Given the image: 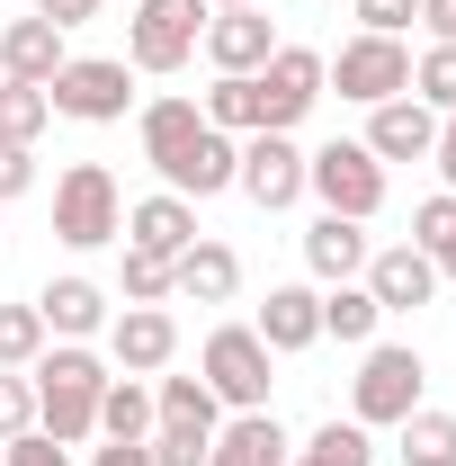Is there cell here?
Segmentation results:
<instances>
[{
    "label": "cell",
    "mask_w": 456,
    "mask_h": 466,
    "mask_svg": "<svg viewBox=\"0 0 456 466\" xmlns=\"http://www.w3.org/2000/svg\"><path fill=\"white\" fill-rule=\"evenodd\" d=\"M153 412H162V421H188V431H224V404H215L206 377H162V386H153Z\"/></svg>",
    "instance_id": "27"
},
{
    "label": "cell",
    "mask_w": 456,
    "mask_h": 466,
    "mask_svg": "<svg viewBox=\"0 0 456 466\" xmlns=\"http://www.w3.org/2000/svg\"><path fill=\"white\" fill-rule=\"evenodd\" d=\"M411 99H421V108H439V116L456 108V46H430V55L411 63Z\"/></svg>",
    "instance_id": "32"
},
{
    "label": "cell",
    "mask_w": 456,
    "mask_h": 466,
    "mask_svg": "<svg viewBox=\"0 0 456 466\" xmlns=\"http://www.w3.org/2000/svg\"><path fill=\"white\" fill-rule=\"evenodd\" d=\"M18 431H36V386H27V368H0V440H18Z\"/></svg>",
    "instance_id": "35"
},
{
    "label": "cell",
    "mask_w": 456,
    "mask_h": 466,
    "mask_svg": "<svg viewBox=\"0 0 456 466\" xmlns=\"http://www.w3.org/2000/svg\"><path fill=\"white\" fill-rule=\"evenodd\" d=\"M116 233H125V198H116L108 162H72V171L55 179V242L99 251V242H116Z\"/></svg>",
    "instance_id": "3"
},
{
    "label": "cell",
    "mask_w": 456,
    "mask_h": 466,
    "mask_svg": "<svg viewBox=\"0 0 456 466\" xmlns=\"http://www.w3.org/2000/svg\"><path fill=\"white\" fill-rule=\"evenodd\" d=\"M63 63H72V55H63V27H55V18L27 9V18L0 27V81H36V90H45Z\"/></svg>",
    "instance_id": "14"
},
{
    "label": "cell",
    "mask_w": 456,
    "mask_h": 466,
    "mask_svg": "<svg viewBox=\"0 0 456 466\" xmlns=\"http://www.w3.org/2000/svg\"><path fill=\"white\" fill-rule=\"evenodd\" d=\"M448 242H456V198L439 188V198H421V207H411V251H430V260H439Z\"/></svg>",
    "instance_id": "34"
},
{
    "label": "cell",
    "mask_w": 456,
    "mask_h": 466,
    "mask_svg": "<svg viewBox=\"0 0 456 466\" xmlns=\"http://www.w3.org/2000/svg\"><path fill=\"white\" fill-rule=\"evenodd\" d=\"M304 188L322 198V216L367 225V216L385 207V162H376L367 144H322V153H304Z\"/></svg>",
    "instance_id": "6"
},
{
    "label": "cell",
    "mask_w": 456,
    "mask_h": 466,
    "mask_svg": "<svg viewBox=\"0 0 456 466\" xmlns=\"http://www.w3.org/2000/svg\"><path fill=\"white\" fill-rule=\"evenodd\" d=\"M233 171H242V144L206 126V135L179 153L171 171H162V188H171V198H215V188H233Z\"/></svg>",
    "instance_id": "20"
},
{
    "label": "cell",
    "mask_w": 456,
    "mask_h": 466,
    "mask_svg": "<svg viewBox=\"0 0 456 466\" xmlns=\"http://www.w3.org/2000/svg\"><path fill=\"white\" fill-rule=\"evenodd\" d=\"M162 296H171V260H153V251L125 242V305H162Z\"/></svg>",
    "instance_id": "36"
},
{
    "label": "cell",
    "mask_w": 456,
    "mask_h": 466,
    "mask_svg": "<svg viewBox=\"0 0 456 466\" xmlns=\"http://www.w3.org/2000/svg\"><path fill=\"white\" fill-rule=\"evenodd\" d=\"M125 242L153 251V260H179V251L197 242V198H171V188H162V198H134V207H125Z\"/></svg>",
    "instance_id": "16"
},
{
    "label": "cell",
    "mask_w": 456,
    "mask_h": 466,
    "mask_svg": "<svg viewBox=\"0 0 456 466\" xmlns=\"http://www.w3.org/2000/svg\"><path fill=\"white\" fill-rule=\"evenodd\" d=\"M322 81H341V99H358V108H385V99H402L411 90V46L402 36H349L341 55L322 63Z\"/></svg>",
    "instance_id": "7"
},
{
    "label": "cell",
    "mask_w": 456,
    "mask_h": 466,
    "mask_svg": "<svg viewBox=\"0 0 456 466\" xmlns=\"http://www.w3.org/2000/svg\"><path fill=\"white\" fill-rule=\"evenodd\" d=\"M197 135H206L197 99H179V90H171V99H153V108H144V162H153V171H171Z\"/></svg>",
    "instance_id": "23"
},
{
    "label": "cell",
    "mask_w": 456,
    "mask_h": 466,
    "mask_svg": "<svg viewBox=\"0 0 456 466\" xmlns=\"http://www.w3.org/2000/svg\"><path fill=\"white\" fill-rule=\"evenodd\" d=\"M45 341H55V332H45L36 305H0V368H36Z\"/></svg>",
    "instance_id": "31"
},
{
    "label": "cell",
    "mask_w": 456,
    "mask_h": 466,
    "mask_svg": "<svg viewBox=\"0 0 456 466\" xmlns=\"http://www.w3.org/2000/svg\"><path fill=\"white\" fill-rule=\"evenodd\" d=\"M439 279H456V242H448V251H439Z\"/></svg>",
    "instance_id": "45"
},
{
    "label": "cell",
    "mask_w": 456,
    "mask_h": 466,
    "mask_svg": "<svg viewBox=\"0 0 456 466\" xmlns=\"http://www.w3.org/2000/svg\"><path fill=\"white\" fill-rule=\"evenodd\" d=\"M90 466H153L144 440H108V449H90Z\"/></svg>",
    "instance_id": "43"
},
{
    "label": "cell",
    "mask_w": 456,
    "mask_h": 466,
    "mask_svg": "<svg viewBox=\"0 0 456 466\" xmlns=\"http://www.w3.org/2000/svg\"><path fill=\"white\" fill-rule=\"evenodd\" d=\"M233 188H242L260 216L295 207V198H304V153H295V135H251V144H242V171H233Z\"/></svg>",
    "instance_id": "10"
},
{
    "label": "cell",
    "mask_w": 456,
    "mask_h": 466,
    "mask_svg": "<svg viewBox=\"0 0 456 466\" xmlns=\"http://www.w3.org/2000/svg\"><path fill=\"white\" fill-rule=\"evenodd\" d=\"M367 251H376V242H367V225H349V216H313V225H304V269H313L322 288L358 279Z\"/></svg>",
    "instance_id": "19"
},
{
    "label": "cell",
    "mask_w": 456,
    "mask_h": 466,
    "mask_svg": "<svg viewBox=\"0 0 456 466\" xmlns=\"http://www.w3.org/2000/svg\"><path fill=\"white\" fill-rule=\"evenodd\" d=\"M153 421H162V412H153V386H144V377H108L99 431H108V440H153Z\"/></svg>",
    "instance_id": "25"
},
{
    "label": "cell",
    "mask_w": 456,
    "mask_h": 466,
    "mask_svg": "<svg viewBox=\"0 0 456 466\" xmlns=\"http://www.w3.org/2000/svg\"><path fill=\"white\" fill-rule=\"evenodd\" d=\"M251 81H260V135H295V116L322 99V55L313 46H278Z\"/></svg>",
    "instance_id": "9"
},
{
    "label": "cell",
    "mask_w": 456,
    "mask_h": 466,
    "mask_svg": "<svg viewBox=\"0 0 456 466\" xmlns=\"http://www.w3.org/2000/svg\"><path fill=\"white\" fill-rule=\"evenodd\" d=\"M430 162H439V179H448V198H456V108L439 116V144H430Z\"/></svg>",
    "instance_id": "40"
},
{
    "label": "cell",
    "mask_w": 456,
    "mask_h": 466,
    "mask_svg": "<svg viewBox=\"0 0 456 466\" xmlns=\"http://www.w3.org/2000/svg\"><path fill=\"white\" fill-rule=\"evenodd\" d=\"M197 46H206L215 72H260V63L278 55V27H269V9H215Z\"/></svg>",
    "instance_id": "13"
},
{
    "label": "cell",
    "mask_w": 456,
    "mask_h": 466,
    "mask_svg": "<svg viewBox=\"0 0 456 466\" xmlns=\"http://www.w3.org/2000/svg\"><path fill=\"white\" fill-rule=\"evenodd\" d=\"M358 288L376 296V314H421V305L439 296V260H430V251H411V242H394V251H367Z\"/></svg>",
    "instance_id": "11"
},
{
    "label": "cell",
    "mask_w": 456,
    "mask_h": 466,
    "mask_svg": "<svg viewBox=\"0 0 456 466\" xmlns=\"http://www.w3.org/2000/svg\"><path fill=\"white\" fill-rule=\"evenodd\" d=\"M206 36V0H134L125 18V72H179Z\"/></svg>",
    "instance_id": "5"
},
{
    "label": "cell",
    "mask_w": 456,
    "mask_h": 466,
    "mask_svg": "<svg viewBox=\"0 0 456 466\" xmlns=\"http://www.w3.org/2000/svg\"><path fill=\"white\" fill-rule=\"evenodd\" d=\"M45 99H55V116L116 126V116L134 108V90H125V55H72L55 81H45Z\"/></svg>",
    "instance_id": "8"
},
{
    "label": "cell",
    "mask_w": 456,
    "mask_h": 466,
    "mask_svg": "<svg viewBox=\"0 0 456 466\" xmlns=\"http://www.w3.org/2000/svg\"><path fill=\"white\" fill-rule=\"evenodd\" d=\"M36 18H55L63 36H72V27H81V18H99V0H36Z\"/></svg>",
    "instance_id": "41"
},
{
    "label": "cell",
    "mask_w": 456,
    "mask_h": 466,
    "mask_svg": "<svg viewBox=\"0 0 456 466\" xmlns=\"http://www.w3.org/2000/svg\"><path fill=\"white\" fill-rule=\"evenodd\" d=\"M0 466H72V449L55 431H18V440H0Z\"/></svg>",
    "instance_id": "37"
},
{
    "label": "cell",
    "mask_w": 456,
    "mask_h": 466,
    "mask_svg": "<svg viewBox=\"0 0 456 466\" xmlns=\"http://www.w3.org/2000/svg\"><path fill=\"white\" fill-rule=\"evenodd\" d=\"M430 144H439V108H421L411 90L367 116V153L376 162H430Z\"/></svg>",
    "instance_id": "15"
},
{
    "label": "cell",
    "mask_w": 456,
    "mask_h": 466,
    "mask_svg": "<svg viewBox=\"0 0 456 466\" xmlns=\"http://www.w3.org/2000/svg\"><path fill=\"white\" fill-rule=\"evenodd\" d=\"M411 18H421V0H358V27L367 36H402Z\"/></svg>",
    "instance_id": "38"
},
{
    "label": "cell",
    "mask_w": 456,
    "mask_h": 466,
    "mask_svg": "<svg viewBox=\"0 0 456 466\" xmlns=\"http://www.w3.org/2000/svg\"><path fill=\"white\" fill-rule=\"evenodd\" d=\"M402 466H456V412H402Z\"/></svg>",
    "instance_id": "28"
},
{
    "label": "cell",
    "mask_w": 456,
    "mask_h": 466,
    "mask_svg": "<svg viewBox=\"0 0 456 466\" xmlns=\"http://www.w3.org/2000/svg\"><path fill=\"white\" fill-rule=\"evenodd\" d=\"M206 9H269V0H206Z\"/></svg>",
    "instance_id": "44"
},
{
    "label": "cell",
    "mask_w": 456,
    "mask_h": 466,
    "mask_svg": "<svg viewBox=\"0 0 456 466\" xmlns=\"http://www.w3.org/2000/svg\"><path fill=\"white\" fill-rule=\"evenodd\" d=\"M269 359H278V350L260 341L251 323H215V332H206V359H197V377L215 386V404L269 412Z\"/></svg>",
    "instance_id": "4"
},
{
    "label": "cell",
    "mask_w": 456,
    "mask_h": 466,
    "mask_svg": "<svg viewBox=\"0 0 456 466\" xmlns=\"http://www.w3.org/2000/svg\"><path fill=\"white\" fill-rule=\"evenodd\" d=\"M286 458H295V440H286L278 412H233L206 449V466H286Z\"/></svg>",
    "instance_id": "18"
},
{
    "label": "cell",
    "mask_w": 456,
    "mask_h": 466,
    "mask_svg": "<svg viewBox=\"0 0 456 466\" xmlns=\"http://www.w3.org/2000/svg\"><path fill=\"white\" fill-rule=\"evenodd\" d=\"M27 386H36V431H55L63 449H81L90 431H99V395H108V359L90 341H55L36 368H27Z\"/></svg>",
    "instance_id": "1"
},
{
    "label": "cell",
    "mask_w": 456,
    "mask_h": 466,
    "mask_svg": "<svg viewBox=\"0 0 456 466\" xmlns=\"http://www.w3.org/2000/svg\"><path fill=\"white\" fill-rule=\"evenodd\" d=\"M108 359L125 368V377H162L179 359V314L171 305H125L108 323Z\"/></svg>",
    "instance_id": "12"
},
{
    "label": "cell",
    "mask_w": 456,
    "mask_h": 466,
    "mask_svg": "<svg viewBox=\"0 0 456 466\" xmlns=\"http://www.w3.org/2000/svg\"><path fill=\"white\" fill-rule=\"evenodd\" d=\"M421 386H430V368H421L411 341H367L358 377H349V421L358 431H394L402 412H421Z\"/></svg>",
    "instance_id": "2"
},
{
    "label": "cell",
    "mask_w": 456,
    "mask_h": 466,
    "mask_svg": "<svg viewBox=\"0 0 456 466\" xmlns=\"http://www.w3.org/2000/svg\"><path fill=\"white\" fill-rule=\"evenodd\" d=\"M376 323H385V314H376V296L358 288V279H341V288H322V332H332V341L367 350V341H376Z\"/></svg>",
    "instance_id": "26"
},
{
    "label": "cell",
    "mask_w": 456,
    "mask_h": 466,
    "mask_svg": "<svg viewBox=\"0 0 456 466\" xmlns=\"http://www.w3.org/2000/svg\"><path fill=\"white\" fill-rule=\"evenodd\" d=\"M153 466H206V449H215V431H188V421H153Z\"/></svg>",
    "instance_id": "33"
},
{
    "label": "cell",
    "mask_w": 456,
    "mask_h": 466,
    "mask_svg": "<svg viewBox=\"0 0 456 466\" xmlns=\"http://www.w3.org/2000/svg\"><path fill=\"white\" fill-rule=\"evenodd\" d=\"M197 116H206L215 135H260V81H251V72H215V90L197 99Z\"/></svg>",
    "instance_id": "24"
},
{
    "label": "cell",
    "mask_w": 456,
    "mask_h": 466,
    "mask_svg": "<svg viewBox=\"0 0 456 466\" xmlns=\"http://www.w3.org/2000/svg\"><path fill=\"white\" fill-rule=\"evenodd\" d=\"M27 188H36V153H27V144H0V207L27 198Z\"/></svg>",
    "instance_id": "39"
},
{
    "label": "cell",
    "mask_w": 456,
    "mask_h": 466,
    "mask_svg": "<svg viewBox=\"0 0 456 466\" xmlns=\"http://www.w3.org/2000/svg\"><path fill=\"white\" fill-rule=\"evenodd\" d=\"M233 288H242V260H233V242H188L171 260V296H197V305H233Z\"/></svg>",
    "instance_id": "21"
},
{
    "label": "cell",
    "mask_w": 456,
    "mask_h": 466,
    "mask_svg": "<svg viewBox=\"0 0 456 466\" xmlns=\"http://www.w3.org/2000/svg\"><path fill=\"white\" fill-rule=\"evenodd\" d=\"M45 116H55V99L36 81H0V144H36Z\"/></svg>",
    "instance_id": "30"
},
{
    "label": "cell",
    "mask_w": 456,
    "mask_h": 466,
    "mask_svg": "<svg viewBox=\"0 0 456 466\" xmlns=\"http://www.w3.org/2000/svg\"><path fill=\"white\" fill-rule=\"evenodd\" d=\"M36 314H45L55 341H90V332H108V288H90V279H55V288L36 296Z\"/></svg>",
    "instance_id": "22"
},
{
    "label": "cell",
    "mask_w": 456,
    "mask_h": 466,
    "mask_svg": "<svg viewBox=\"0 0 456 466\" xmlns=\"http://www.w3.org/2000/svg\"><path fill=\"white\" fill-rule=\"evenodd\" d=\"M421 27H430V46H456V0H421Z\"/></svg>",
    "instance_id": "42"
},
{
    "label": "cell",
    "mask_w": 456,
    "mask_h": 466,
    "mask_svg": "<svg viewBox=\"0 0 456 466\" xmlns=\"http://www.w3.org/2000/svg\"><path fill=\"white\" fill-rule=\"evenodd\" d=\"M286 466H376V440H367L358 421H322V431H313Z\"/></svg>",
    "instance_id": "29"
},
{
    "label": "cell",
    "mask_w": 456,
    "mask_h": 466,
    "mask_svg": "<svg viewBox=\"0 0 456 466\" xmlns=\"http://www.w3.org/2000/svg\"><path fill=\"white\" fill-rule=\"evenodd\" d=\"M251 332L278 350V359L313 350V341H322V288H269V305H260V323H251Z\"/></svg>",
    "instance_id": "17"
}]
</instances>
